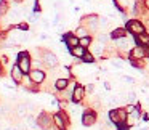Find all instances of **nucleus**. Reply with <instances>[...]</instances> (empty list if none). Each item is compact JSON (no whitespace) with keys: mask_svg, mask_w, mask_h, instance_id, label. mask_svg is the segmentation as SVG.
<instances>
[{"mask_svg":"<svg viewBox=\"0 0 149 130\" xmlns=\"http://www.w3.org/2000/svg\"><path fill=\"white\" fill-rule=\"evenodd\" d=\"M127 117H128V113L125 111V108H116V109L109 111V120L116 124L117 127L122 125V124H127Z\"/></svg>","mask_w":149,"mask_h":130,"instance_id":"nucleus-1","label":"nucleus"},{"mask_svg":"<svg viewBox=\"0 0 149 130\" xmlns=\"http://www.w3.org/2000/svg\"><path fill=\"white\" fill-rule=\"evenodd\" d=\"M69 122H71V119L64 111H58V113L53 114V124L58 130H68Z\"/></svg>","mask_w":149,"mask_h":130,"instance_id":"nucleus-2","label":"nucleus"},{"mask_svg":"<svg viewBox=\"0 0 149 130\" xmlns=\"http://www.w3.org/2000/svg\"><path fill=\"white\" fill-rule=\"evenodd\" d=\"M37 122H39V127L42 130H50L55 124H53V116H50L47 111H42V113H39V116H37Z\"/></svg>","mask_w":149,"mask_h":130,"instance_id":"nucleus-3","label":"nucleus"},{"mask_svg":"<svg viewBox=\"0 0 149 130\" xmlns=\"http://www.w3.org/2000/svg\"><path fill=\"white\" fill-rule=\"evenodd\" d=\"M144 29H146V26L141 23V21H138V20L127 21V31L132 32L133 36H139V34H143V32H144Z\"/></svg>","mask_w":149,"mask_h":130,"instance_id":"nucleus-4","label":"nucleus"},{"mask_svg":"<svg viewBox=\"0 0 149 130\" xmlns=\"http://www.w3.org/2000/svg\"><path fill=\"white\" fill-rule=\"evenodd\" d=\"M98 24H100V18L96 15H87L85 18L80 20V26H85L87 29H91V31H96Z\"/></svg>","mask_w":149,"mask_h":130,"instance_id":"nucleus-5","label":"nucleus"},{"mask_svg":"<svg viewBox=\"0 0 149 130\" xmlns=\"http://www.w3.org/2000/svg\"><path fill=\"white\" fill-rule=\"evenodd\" d=\"M96 124V113L93 109H85L82 114V125L85 127H91Z\"/></svg>","mask_w":149,"mask_h":130,"instance_id":"nucleus-6","label":"nucleus"},{"mask_svg":"<svg viewBox=\"0 0 149 130\" xmlns=\"http://www.w3.org/2000/svg\"><path fill=\"white\" fill-rule=\"evenodd\" d=\"M149 55V47H141L136 45L135 48L130 50V58L132 59H143L144 56Z\"/></svg>","mask_w":149,"mask_h":130,"instance_id":"nucleus-7","label":"nucleus"},{"mask_svg":"<svg viewBox=\"0 0 149 130\" xmlns=\"http://www.w3.org/2000/svg\"><path fill=\"white\" fill-rule=\"evenodd\" d=\"M42 61L47 68H55V66H58V58H56V55L52 52H47V50H43Z\"/></svg>","mask_w":149,"mask_h":130,"instance_id":"nucleus-8","label":"nucleus"},{"mask_svg":"<svg viewBox=\"0 0 149 130\" xmlns=\"http://www.w3.org/2000/svg\"><path fill=\"white\" fill-rule=\"evenodd\" d=\"M16 64L19 66V69L24 72V74H29L31 69H32V59L31 56H24V58H18Z\"/></svg>","mask_w":149,"mask_h":130,"instance_id":"nucleus-9","label":"nucleus"},{"mask_svg":"<svg viewBox=\"0 0 149 130\" xmlns=\"http://www.w3.org/2000/svg\"><path fill=\"white\" fill-rule=\"evenodd\" d=\"M10 75H11V79H13V82L15 84H23V80H24V72L19 69V66L18 64H15L13 68H11V71H10Z\"/></svg>","mask_w":149,"mask_h":130,"instance_id":"nucleus-10","label":"nucleus"},{"mask_svg":"<svg viewBox=\"0 0 149 130\" xmlns=\"http://www.w3.org/2000/svg\"><path fill=\"white\" fill-rule=\"evenodd\" d=\"M29 77L32 82H36V84H43L45 82V72L42 71V69H31L29 72Z\"/></svg>","mask_w":149,"mask_h":130,"instance_id":"nucleus-11","label":"nucleus"},{"mask_svg":"<svg viewBox=\"0 0 149 130\" xmlns=\"http://www.w3.org/2000/svg\"><path fill=\"white\" fill-rule=\"evenodd\" d=\"M63 42L69 47V50L74 48V47H77V45H80V39H79L75 34H66V36L63 37Z\"/></svg>","mask_w":149,"mask_h":130,"instance_id":"nucleus-12","label":"nucleus"},{"mask_svg":"<svg viewBox=\"0 0 149 130\" xmlns=\"http://www.w3.org/2000/svg\"><path fill=\"white\" fill-rule=\"evenodd\" d=\"M85 95H87L85 87L77 85V87H75V90H74V93H72V101H74V103H80V101L85 98Z\"/></svg>","mask_w":149,"mask_h":130,"instance_id":"nucleus-13","label":"nucleus"},{"mask_svg":"<svg viewBox=\"0 0 149 130\" xmlns=\"http://www.w3.org/2000/svg\"><path fill=\"white\" fill-rule=\"evenodd\" d=\"M69 53H71L74 58H79V59H82L85 55H87V48H84L82 45H77V47H74V48H71L69 50Z\"/></svg>","mask_w":149,"mask_h":130,"instance_id":"nucleus-14","label":"nucleus"},{"mask_svg":"<svg viewBox=\"0 0 149 130\" xmlns=\"http://www.w3.org/2000/svg\"><path fill=\"white\" fill-rule=\"evenodd\" d=\"M69 82H71V79H66V77H58V79L55 80V88H56L58 92H63V90H66V88H68Z\"/></svg>","mask_w":149,"mask_h":130,"instance_id":"nucleus-15","label":"nucleus"},{"mask_svg":"<svg viewBox=\"0 0 149 130\" xmlns=\"http://www.w3.org/2000/svg\"><path fill=\"white\" fill-rule=\"evenodd\" d=\"M135 40L138 42V45H141V47H149V36L146 32L139 34V36H135Z\"/></svg>","mask_w":149,"mask_h":130,"instance_id":"nucleus-16","label":"nucleus"},{"mask_svg":"<svg viewBox=\"0 0 149 130\" xmlns=\"http://www.w3.org/2000/svg\"><path fill=\"white\" fill-rule=\"evenodd\" d=\"M125 36H127V31H125V29H122V27H119V29H114L112 32H111V39H114V40L123 39Z\"/></svg>","mask_w":149,"mask_h":130,"instance_id":"nucleus-17","label":"nucleus"},{"mask_svg":"<svg viewBox=\"0 0 149 130\" xmlns=\"http://www.w3.org/2000/svg\"><path fill=\"white\" fill-rule=\"evenodd\" d=\"M26 125L29 127V129H37L39 127V122H37V117H34V116H27L26 117Z\"/></svg>","mask_w":149,"mask_h":130,"instance_id":"nucleus-18","label":"nucleus"},{"mask_svg":"<svg viewBox=\"0 0 149 130\" xmlns=\"http://www.w3.org/2000/svg\"><path fill=\"white\" fill-rule=\"evenodd\" d=\"M8 10H10V3H8V0H0V16L7 15Z\"/></svg>","mask_w":149,"mask_h":130,"instance_id":"nucleus-19","label":"nucleus"},{"mask_svg":"<svg viewBox=\"0 0 149 130\" xmlns=\"http://www.w3.org/2000/svg\"><path fill=\"white\" fill-rule=\"evenodd\" d=\"M74 34L79 37V39H84V37L88 36V31H87V27H85V26H79L77 29H75Z\"/></svg>","mask_w":149,"mask_h":130,"instance_id":"nucleus-20","label":"nucleus"},{"mask_svg":"<svg viewBox=\"0 0 149 130\" xmlns=\"http://www.w3.org/2000/svg\"><path fill=\"white\" fill-rule=\"evenodd\" d=\"M116 42H117V47H119V50H128V42L125 40V37H123V39L116 40Z\"/></svg>","mask_w":149,"mask_h":130,"instance_id":"nucleus-21","label":"nucleus"},{"mask_svg":"<svg viewBox=\"0 0 149 130\" xmlns=\"http://www.w3.org/2000/svg\"><path fill=\"white\" fill-rule=\"evenodd\" d=\"M104 52V43H96V45L93 47V55H103Z\"/></svg>","mask_w":149,"mask_h":130,"instance_id":"nucleus-22","label":"nucleus"},{"mask_svg":"<svg viewBox=\"0 0 149 130\" xmlns=\"http://www.w3.org/2000/svg\"><path fill=\"white\" fill-rule=\"evenodd\" d=\"M15 29L21 31V32H27V31H29V24H27V23H19V24L15 26Z\"/></svg>","mask_w":149,"mask_h":130,"instance_id":"nucleus-23","label":"nucleus"},{"mask_svg":"<svg viewBox=\"0 0 149 130\" xmlns=\"http://www.w3.org/2000/svg\"><path fill=\"white\" fill-rule=\"evenodd\" d=\"M80 45L84 47V48H88V47L91 45V37L87 36V37H84V39H80Z\"/></svg>","mask_w":149,"mask_h":130,"instance_id":"nucleus-24","label":"nucleus"},{"mask_svg":"<svg viewBox=\"0 0 149 130\" xmlns=\"http://www.w3.org/2000/svg\"><path fill=\"white\" fill-rule=\"evenodd\" d=\"M130 63H132V66H133V68H136V69L144 68V64H143L141 59H132V58H130Z\"/></svg>","mask_w":149,"mask_h":130,"instance_id":"nucleus-25","label":"nucleus"},{"mask_svg":"<svg viewBox=\"0 0 149 130\" xmlns=\"http://www.w3.org/2000/svg\"><path fill=\"white\" fill-rule=\"evenodd\" d=\"M82 61L84 63H93L95 61V56H93V53H87V55L82 58Z\"/></svg>","mask_w":149,"mask_h":130,"instance_id":"nucleus-26","label":"nucleus"},{"mask_svg":"<svg viewBox=\"0 0 149 130\" xmlns=\"http://www.w3.org/2000/svg\"><path fill=\"white\" fill-rule=\"evenodd\" d=\"M112 64L116 66V68H119V69L123 68V61H122V59H119V58H114L112 59Z\"/></svg>","mask_w":149,"mask_h":130,"instance_id":"nucleus-27","label":"nucleus"},{"mask_svg":"<svg viewBox=\"0 0 149 130\" xmlns=\"http://www.w3.org/2000/svg\"><path fill=\"white\" fill-rule=\"evenodd\" d=\"M123 82H127V84H133V82H135V79L133 77H130V75H123Z\"/></svg>","mask_w":149,"mask_h":130,"instance_id":"nucleus-28","label":"nucleus"},{"mask_svg":"<svg viewBox=\"0 0 149 130\" xmlns=\"http://www.w3.org/2000/svg\"><path fill=\"white\" fill-rule=\"evenodd\" d=\"M127 101H135V93H133V92H128V93H127Z\"/></svg>","mask_w":149,"mask_h":130,"instance_id":"nucleus-29","label":"nucleus"},{"mask_svg":"<svg viewBox=\"0 0 149 130\" xmlns=\"http://www.w3.org/2000/svg\"><path fill=\"white\" fill-rule=\"evenodd\" d=\"M100 24H101V26H107V24H109L107 18H100Z\"/></svg>","mask_w":149,"mask_h":130,"instance_id":"nucleus-30","label":"nucleus"},{"mask_svg":"<svg viewBox=\"0 0 149 130\" xmlns=\"http://www.w3.org/2000/svg\"><path fill=\"white\" fill-rule=\"evenodd\" d=\"M95 90V87H93V85H87V87H85V92H87V93H91V92H93Z\"/></svg>","mask_w":149,"mask_h":130,"instance_id":"nucleus-31","label":"nucleus"},{"mask_svg":"<svg viewBox=\"0 0 149 130\" xmlns=\"http://www.w3.org/2000/svg\"><path fill=\"white\" fill-rule=\"evenodd\" d=\"M24 56H29V52H19L18 58H24Z\"/></svg>","mask_w":149,"mask_h":130,"instance_id":"nucleus-32","label":"nucleus"},{"mask_svg":"<svg viewBox=\"0 0 149 130\" xmlns=\"http://www.w3.org/2000/svg\"><path fill=\"white\" fill-rule=\"evenodd\" d=\"M141 119L144 120V122H148V120H149V114H143V116H141Z\"/></svg>","mask_w":149,"mask_h":130,"instance_id":"nucleus-33","label":"nucleus"},{"mask_svg":"<svg viewBox=\"0 0 149 130\" xmlns=\"http://www.w3.org/2000/svg\"><path fill=\"white\" fill-rule=\"evenodd\" d=\"M34 10H36V11H40V3H39V0L36 2V7H34Z\"/></svg>","mask_w":149,"mask_h":130,"instance_id":"nucleus-34","label":"nucleus"},{"mask_svg":"<svg viewBox=\"0 0 149 130\" xmlns=\"http://www.w3.org/2000/svg\"><path fill=\"white\" fill-rule=\"evenodd\" d=\"M13 3L15 5H19V3H23V0H13Z\"/></svg>","mask_w":149,"mask_h":130,"instance_id":"nucleus-35","label":"nucleus"},{"mask_svg":"<svg viewBox=\"0 0 149 130\" xmlns=\"http://www.w3.org/2000/svg\"><path fill=\"white\" fill-rule=\"evenodd\" d=\"M0 75H3V68H2V64H0Z\"/></svg>","mask_w":149,"mask_h":130,"instance_id":"nucleus-36","label":"nucleus"},{"mask_svg":"<svg viewBox=\"0 0 149 130\" xmlns=\"http://www.w3.org/2000/svg\"><path fill=\"white\" fill-rule=\"evenodd\" d=\"M144 5H146V7L149 8V0H144Z\"/></svg>","mask_w":149,"mask_h":130,"instance_id":"nucleus-37","label":"nucleus"},{"mask_svg":"<svg viewBox=\"0 0 149 130\" xmlns=\"http://www.w3.org/2000/svg\"><path fill=\"white\" fill-rule=\"evenodd\" d=\"M146 27H148V29H149V20L146 21Z\"/></svg>","mask_w":149,"mask_h":130,"instance_id":"nucleus-38","label":"nucleus"},{"mask_svg":"<svg viewBox=\"0 0 149 130\" xmlns=\"http://www.w3.org/2000/svg\"><path fill=\"white\" fill-rule=\"evenodd\" d=\"M141 130H149V129H141Z\"/></svg>","mask_w":149,"mask_h":130,"instance_id":"nucleus-39","label":"nucleus"},{"mask_svg":"<svg viewBox=\"0 0 149 130\" xmlns=\"http://www.w3.org/2000/svg\"><path fill=\"white\" fill-rule=\"evenodd\" d=\"M148 56H149V55H148Z\"/></svg>","mask_w":149,"mask_h":130,"instance_id":"nucleus-40","label":"nucleus"}]
</instances>
